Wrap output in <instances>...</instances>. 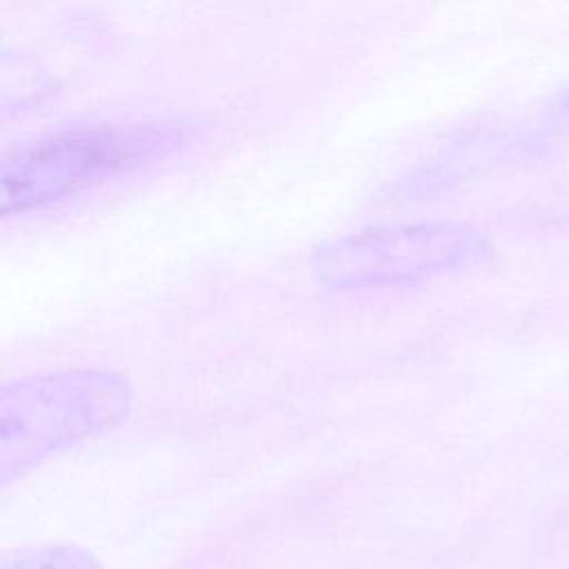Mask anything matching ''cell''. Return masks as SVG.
I'll use <instances>...</instances> for the list:
<instances>
[{"instance_id":"6da1fadb","label":"cell","mask_w":569,"mask_h":569,"mask_svg":"<svg viewBox=\"0 0 569 569\" xmlns=\"http://www.w3.org/2000/svg\"><path fill=\"white\" fill-rule=\"evenodd\" d=\"M193 136L184 118L78 124L51 131L2 160L0 213L56 204L118 173L136 171L182 149Z\"/></svg>"},{"instance_id":"7a4b0ae2","label":"cell","mask_w":569,"mask_h":569,"mask_svg":"<svg viewBox=\"0 0 569 569\" xmlns=\"http://www.w3.org/2000/svg\"><path fill=\"white\" fill-rule=\"evenodd\" d=\"M131 382L109 369L78 367L16 378L0 389V487L49 458L93 440L129 413Z\"/></svg>"},{"instance_id":"3957f363","label":"cell","mask_w":569,"mask_h":569,"mask_svg":"<svg viewBox=\"0 0 569 569\" xmlns=\"http://www.w3.org/2000/svg\"><path fill=\"white\" fill-rule=\"evenodd\" d=\"M487 253L482 236L445 220L367 227L318 244L311 253L316 280L331 289L416 284L456 273Z\"/></svg>"},{"instance_id":"277c9868","label":"cell","mask_w":569,"mask_h":569,"mask_svg":"<svg viewBox=\"0 0 569 569\" xmlns=\"http://www.w3.org/2000/svg\"><path fill=\"white\" fill-rule=\"evenodd\" d=\"M0 569H102L98 556L76 542H44L4 551Z\"/></svg>"}]
</instances>
